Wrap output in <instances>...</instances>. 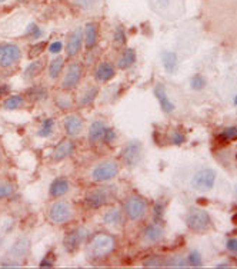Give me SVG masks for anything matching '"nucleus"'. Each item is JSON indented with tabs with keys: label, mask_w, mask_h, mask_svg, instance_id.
<instances>
[{
	"label": "nucleus",
	"mask_w": 237,
	"mask_h": 269,
	"mask_svg": "<svg viewBox=\"0 0 237 269\" xmlns=\"http://www.w3.org/2000/svg\"><path fill=\"white\" fill-rule=\"evenodd\" d=\"M165 266L170 268H186L187 266V260L183 256H172L169 259L165 260Z\"/></svg>",
	"instance_id": "2f4dec72"
},
{
	"label": "nucleus",
	"mask_w": 237,
	"mask_h": 269,
	"mask_svg": "<svg viewBox=\"0 0 237 269\" xmlns=\"http://www.w3.org/2000/svg\"><path fill=\"white\" fill-rule=\"evenodd\" d=\"M15 190H16V188H15L13 183H10V182H0V200L9 197L10 195H13Z\"/></svg>",
	"instance_id": "72a5a7b5"
},
{
	"label": "nucleus",
	"mask_w": 237,
	"mask_h": 269,
	"mask_svg": "<svg viewBox=\"0 0 237 269\" xmlns=\"http://www.w3.org/2000/svg\"><path fill=\"white\" fill-rule=\"evenodd\" d=\"M113 42H114V45H117V46L126 45V33H124L123 27H120V26L116 27V30H114V35H113Z\"/></svg>",
	"instance_id": "4c0bfd02"
},
{
	"label": "nucleus",
	"mask_w": 237,
	"mask_h": 269,
	"mask_svg": "<svg viewBox=\"0 0 237 269\" xmlns=\"http://www.w3.org/2000/svg\"><path fill=\"white\" fill-rule=\"evenodd\" d=\"M30 251V241L27 238H19L9 249V256L12 258H23Z\"/></svg>",
	"instance_id": "dca6fc26"
},
{
	"label": "nucleus",
	"mask_w": 237,
	"mask_h": 269,
	"mask_svg": "<svg viewBox=\"0 0 237 269\" xmlns=\"http://www.w3.org/2000/svg\"><path fill=\"white\" fill-rule=\"evenodd\" d=\"M186 225L190 231L197 233L206 232L210 229V216L206 211L199 209V208H192L189 214L186 215Z\"/></svg>",
	"instance_id": "f03ea898"
},
{
	"label": "nucleus",
	"mask_w": 237,
	"mask_h": 269,
	"mask_svg": "<svg viewBox=\"0 0 237 269\" xmlns=\"http://www.w3.org/2000/svg\"><path fill=\"white\" fill-rule=\"evenodd\" d=\"M25 35H26V37H30L32 40H36V39H40V37H42L43 32H42V29L37 26L36 23H30V25L26 27Z\"/></svg>",
	"instance_id": "473e14b6"
},
{
	"label": "nucleus",
	"mask_w": 237,
	"mask_h": 269,
	"mask_svg": "<svg viewBox=\"0 0 237 269\" xmlns=\"http://www.w3.org/2000/svg\"><path fill=\"white\" fill-rule=\"evenodd\" d=\"M124 211L130 221H139L147 211V202L139 195H132L124 202Z\"/></svg>",
	"instance_id": "7ed1b4c3"
},
{
	"label": "nucleus",
	"mask_w": 237,
	"mask_h": 269,
	"mask_svg": "<svg viewBox=\"0 0 237 269\" xmlns=\"http://www.w3.org/2000/svg\"><path fill=\"white\" fill-rule=\"evenodd\" d=\"M233 105H234V106H237V95L234 96V99H233Z\"/></svg>",
	"instance_id": "603ef678"
},
{
	"label": "nucleus",
	"mask_w": 237,
	"mask_h": 269,
	"mask_svg": "<svg viewBox=\"0 0 237 269\" xmlns=\"http://www.w3.org/2000/svg\"><path fill=\"white\" fill-rule=\"evenodd\" d=\"M82 45H83V30L79 27V29L73 30L70 35L67 36V43H66L67 56H70V57L76 56L80 52Z\"/></svg>",
	"instance_id": "ddd939ff"
},
{
	"label": "nucleus",
	"mask_w": 237,
	"mask_h": 269,
	"mask_svg": "<svg viewBox=\"0 0 237 269\" xmlns=\"http://www.w3.org/2000/svg\"><path fill=\"white\" fill-rule=\"evenodd\" d=\"M163 228L159 224H150L143 231V239L149 243H156L163 238Z\"/></svg>",
	"instance_id": "f3484780"
},
{
	"label": "nucleus",
	"mask_w": 237,
	"mask_h": 269,
	"mask_svg": "<svg viewBox=\"0 0 237 269\" xmlns=\"http://www.w3.org/2000/svg\"><path fill=\"white\" fill-rule=\"evenodd\" d=\"M114 66L109 62H102L96 69V79L99 82H109L114 78Z\"/></svg>",
	"instance_id": "6ab92c4d"
},
{
	"label": "nucleus",
	"mask_w": 237,
	"mask_h": 269,
	"mask_svg": "<svg viewBox=\"0 0 237 269\" xmlns=\"http://www.w3.org/2000/svg\"><path fill=\"white\" fill-rule=\"evenodd\" d=\"M216 183V172L213 169H202L199 171L192 179V186L196 190H211Z\"/></svg>",
	"instance_id": "0eeeda50"
},
{
	"label": "nucleus",
	"mask_w": 237,
	"mask_h": 269,
	"mask_svg": "<svg viewBox=\"0 0 237 269\" xmlns=\"http://www.w3.org/2000/svg\"><path fill=\"white\" fill-rule=\"evenodd\" d=\"M74 151V142L71 141L70 138L67 139H63L59 144L56 145L54 151L52 153V158L54 162H60L66 158H69L71 153Z\"/></svg>",
	"instance_id": "f8f14e48"
},
{
	"label": "nucleus",
	"mask_w": 237,
	"mask_h": 269,
	"mask_svg": "<svg viewBox=\"0 0 237 269\" xmlns=\"http://www.w3.org/2000/svg\"><path fill=\"white\" fill-rule=\"evenodd\" d=\"M163 212H165V204H162V202H157L156 205H154V209H153V214H154V219L156 221H160L162 218H163Z\"/></svg>",
	"instance_id": "37998d69"
},
{
	"label": "nucleus",
	"mask_w": 237,
	"mask_h": 269,
	"mask_svg": "<svg viewBox=\"0 0 237 269\" xmlns=\"http://www.w3.org/2000/svg\"><path fill=\"white\" fill-rule=\"evenodd\" d=\"M186 260H187V265H189V266H194V268H200L203 263L202 255H200V252L196 251V249L190 251V253H189L187 258H186Z\"/></svg>",
	"instance_id": "c756f323"
},
{
	"label": "nucleus",
	"mask_w": 237,
	"mask_h": 269,
	"mask_svg": "<svg viewBox=\"0 0 237 269\" xmlns=\"http://www.w3.org/2000/svg\"><path fill=\"white\" fill-rule=\"evenodd\" d=\"M217 268H228V265H224V263H221V265H217Z\"/></svg>",
	"instance_id": "3c124183"
},
{
	"label": "nucleus",
	"mask_w": 237,
	"mask_h": 269,
	"mask_svg": "<svg viewBox=\"0 0 237 269\" xmlns=\"http://www.w3.org/2000/svg\"><path fill=\"white\" fill-rule=\"evenodd\" d=\"M44 47H46V43H44V42H37V43L32 46V49H30V57L39 56V54L44 50Z\"/></svg>",
	"instance_id": "a19ab883"
},
{
	"label": "nucleus",
	"mask_w": 237,
	"mask_h": 269,
	"mask_svg": "<svg viewBox=\"0 0 237 269\" xmlns=\"http://www.w3.org/2000/svg\"><path fill=\"white\" fill-rule=\"evenodd\" d=\"M106 129L107 127H106L105 122H102V120L93 122L89 127V141H90V144H96L97 141H100L103 138Z\"/></svg>",
	"instance_id": "aec40b11"
},
{
	"label": "nucleus",
	"mask_w": 237,
	"mask_h": 269,
	"mask_svg": "<svg viewBox=\"0 0 237 269\" xmlns=\"http://www.w3.org/2000/svg\"><path fill=\"white\" fill-rule=\"evenodd\" d=\"M165 260L162 256H150L147 259L143 262V265L146 266V268H160V266H165Z\"/></svg>",
	"instance_id": "f704fd0d"
},
{
	"label": "nucleus",
	"mask_w": 237,
	"mask_h": 269,
	"mask_svg": "<svg viewBox=\"0 0 237 269\" xmlns=\"http://www.w3.org/2000/svg\"><path fill=\"white\" fill-rule=\"evenodd\" d=\"M226 246H227V249L230 252H234V253H237V239L236 238H230V239H227Z\"/></svg>",
	"instance_id": "de8ad7c7"
},
{
	"label": "nucleus",
	"mask_w": 237,
	"mask_h": 269,
	"mask_svg": "<svg viewBox=\"0 0 237 269\" xmlns=\"http://www.w3.org/2000/svg\"><path fill=\"white\" fill-rule=\"evenodd\" d=\"M63 64H64V59H63L62 56H57V57H54L50 64H49V76L52 78V79H56L60 72L63 71Z\"/></svg>",
	"instance_id": "cd10ccee"
},
{
	"label": "nucleus",
	"mask_w": 237,
	"mask_h": 269,
	"mask_svg": "<svg viewBox=\"0 0 237 269\" xmlns=\"http://www.w3.org/2000/svg\"><path fill=\"white\" fill-rule=\"evenodd\" d=\"M160 8H167L170 5V0H154Z\"/></svg>",
	"instance_id": "8fccbe9b"
},
{
	"label": "nucleus",
	"mask_w": 237,
	"mask_h": 269,
	"mask_svg": "<svg viewBox=\"0 0 237 269\" xmlns=\"http://www.w3.org/2000/svg\"><path fill=\"white\" fill-rule=\"evenodd\" d=\"M116 136H117V133H116V130H114L113 127H107L105 130V133H103V138H102V139L105 141V144L110 145L113 144Z\"/></svg>",
	"instance_id": "ea45409f"
},
{
	"label": "nucleus",
	"mask_w": 237,
	"mask_h": 269,
	"mask_svg": "<svg viewBox=\"0 0 237 269\" xmlns=\"http://www.w3.org/2000/svg\"><path fill=\"white\" fill-rule=\"evenodd\" d=\"M170 141L173 145H182L186 142V134L180 130H173L170 134Z\"/></svg>",
	"instance_id": "58836bf2"
},
{
	"label": "nucleus",
	"mask_w": 237,
	"mask_h": 269,
	"mask_svg": "<svg viewBox=\"0 0 237 269\" xmlns=\"http://www.w3.org/2000/svg\"><path fill=\"white\" fill-rule=\"evenodd\" d=\"M85 37H86V47H95L97 42V25L93 22H89L85 27Z\"/></svg>",
	"instance_id": "5701e85b"
},
{
	"label": "nucleus",
	"mask_w": 237,
	"mask_h": 269,
	"mask_svg": "<svg viewBox=\"0 0 237 269\" xmlns=\"http://www.w3.org/2000/svg\"><path fill=\"white\" fill-rule=\"evenodd\" d=\"M63 49V43L60 42V40H54V42H52L50 45H49V52L52 54H57L62 52Z\"/></svg>",
	"instance_id": "c03bdc74"
},
{
	"label": "nucleus",
	"mask_w": 237,
	"mask_h": 269,
	"mask_svg": "<svg viewBox=\"0 0 237 269\" xmlns=\"http://www.w3.org/2000/svg\"><path fill=\"white\" fill-rule=\"evenodd\" d=\"M97 93H99V88L97 86H89L88 89L83 90V93L79 96L80 106H88L89 103H92L96 99Z\"/></svg>",
	"instance_id": "393cba45"
},
{
	"label": "nucleus",
	"mask_w": 237,
	"mask_h": 269,
	"mask_svg": "<svg viewBox=\"0 0 237 269\" xmlns=\"http://www.w3.org/2000/svg\"><path fill=\"white\" fill-rule=\"evenodd\" d=\"M22 50L15 43L0 45V68H10L20 60Z\"/></svg>",
	"instance_id": "6e6552de"
},
{
	"label": "nucleus",
	"mask_w": 237,
	"mask_h": 269,
	"mask_svg": "<svg viewBox=\"0 0 237 269\" xmlns=\"http://www.w3.org/2000/svg\"><path fill=\"white\" fill-rule=\"evenodd\" d=\"M206 79H204V76L202 75H194L193 78H192V81H190V86H192V89L193 90H203L206 88Z\"/></svg>",
	"instance_id": "c9c22d12"
},
{
	"label": "nucleus",
	"mask_w": 237,
	"mask_h": 269,
	"mask_svg": "<svg viewBox=\"0 0 237 269\" xmlns=\"http://www.w3.org/2000/svg\"><path fill=\"white\" fill-rule=\"evenodd\" d=\"M53 129H54V120L53 119H46L42 122V126L37 132L39 138H49L53 133Z\"/></svg>",
	"instance_id": "c85d7f7f"
},
{
	"label": "nucleus",
	"mask_w": 237,
	"mask_h": 269,
	"mask_svg": "<svg viewBox=\"0 0 237 269\" xmlns=\"http://www.w3.org/2000/svg\"><path fill=\"white\" fill-rule=\"evenodd\" d=\"M80 78H82V68H80V64L79 63H70L67 66V71H66L64 78H63L62 88L64 90L76 88L79 85Z\"/></svg>",
	"instance_id": "9d476101"
},
{
	"label": "nucleus",
	"mask_w": 237,
	"mask_h": 269,
	"mask_svg": "<svg viewBox=\"0 0 237 269\" xmlns=\"http://www.w3.org/2000/svg\"><path fill=\"white\" fill-rule=\"evenodd\" d=\"M71 215H73V209L67 200H56L49 209V219L53 224H64L70 219Z\"/></svg>",
	"instance_id": "39448f33"
},
{
	"label": "nucleus",
	"mask_w": 237,
	"mask_h": 269,
	"mask_svg": "<svg viewBox=\"0 0 237 269\" xmlns=\"http://www.w3.org/2000/svg\"><path fill=\"white\" fill-rule=\"evenodd\" d=\"M114 238L109 233H96L88 245V255L90 259H100L110 255L114 249Z\"/></svg>",
	"instance_id": "f257e3e1"
},
{
	"label": "nucleus",
	"mask_w": 237,
	"mask_h": 269,
	"mask_svg": "<svg viewBox=\"0 0 237 269\" xmlns=\"http://www.w3.org/2000/svg\"><path fill=\"white\" fill-rule=\"evenodd\" d=\"M119 175V165L114 161H103L92 171V179L96 182H107Z\"/></svg>",
	"instance_id": "20e7f679"
},
{
	"label": "nucleus",
	"mask_w": 237,
	"mask_h": 269,
	"mask_svg": "<svg viewBox=\"0 0 237 269\" xmlns=\"http://www.w3.org/2000/svg\"><path fill=\"white\" fill-rule=\"evenodd\" d=\"M54 256H53V253L50 252L49 255H46L44 256V259L40 262V268H52L53 265H54V259H53Z\"/></svg>",
	"instance_id": "a18cd8bd"
},
{
	"label": "nucleus",
	"mask_w": 237,
	"mask_h": 269,
	"mask_svg": "<svg viewBox=\"0 0 237 269\" xmlns=\"http://www.w3.org/2000/svg\"><path fill=\"white\" fill-rule=\"evenodd\" d=\"M56 103L59 105V108H62V109H67L71 105L70 99L67 98V96H64V98H62V96L59 98V96H57V100H56Z\"/></svg>",
	"instance_id": "49530a36"
},
{
	"label": "nucleus",
	"mask_w": 237,
	"mask_h": 269,
	"mask_svg": "<svg viewBox=\"0 0 237 269\" xmlns=\"http://www.w3.org/2000/svg\"><path fill=\"white\" fill-rule=\"evenodd\" d=\"M103 221H105V224L112 225V226L120 224L122 222V211H120V208L113 207L112 209H109L105 214V216H103Z\"/></svg>",
	"instance_id": "b1692460"
},
{
	"label": "nucleus",
	"mask_w": 237,
	"mask_h": 269,
	"mask_svg": "<svg viewBox=\"0 0 237 269\" xmlns=\"http://www.w3.org/2000/svg\"><path fill=\"white\" fill-rule=\"evenodd\" d=\"M10 88L8 86V85H2L0 86V98H3V96H6L8 93H9Z\"/></svg>",
	"instance_id": "09e8293b"
},
{
	"label": "nucleus",
	"mask_w": 237,
	"mask_h": 269,
	"mask_svg": "<svg viewBox=\"0 0 237 269\" xmlns=\"http://www.w3.org/2000/svg\"><path fill=\"white\" fill-rule=\"evenodd\" d=\"M64 130L69 136H77L82 132V127H83V120L82 117L77 115H69V116L64 117Z\"/></svg>",
	"instance_id": "2eb2a0df"
},
{
	"label": "nucleus",
	"mask_w": 237,
	"mask_h": 269,
	"mask_svg": "<svg viewBox=\"0 0 237 269\" xmlns=\"http://www.w3.org/2000/svg\"><path fill=\"white\" fill-rule=\"evenodd\" d=\"M74 3L83 10L93 9V6H95V0H74Z\"/></svg>",
	"instance_id": "79ce46f5"
},
{
	"label": "nucleus",
	"mask_w": 237,
	"mask_h": 269,
	"mask_svg": "<svg viewBox=\"0 0 237 269\" xmlns=\"http://www.w3.org/2000/svg\"><path fill=\"white\" fill-rule=\"evenodd\" d=\"M120 156H122V161L124 162V165L134 168L141 159V144L139 141H130L122 149Z\"/></svg>",
	"instance_id": "1a4fd4ad"
},
{
	"label": "nucleus",
	"mask_w": 237,
	"mask_h": 269,
	"mask_svg": "<svg viewBox=\"0 0 237 269\" xmlns=\"http://www.w3.org/2000/svg\"><path fill=\"white\" fill-rule=\"evenodd\" d=\"M47 90L43 86H32L30 89L26 92V96L30 100H33V102H42L44 99L47 98Z\"/></svg>",
	"instance_id": "bb28decb"
},
{
	"label": "nucleus",
	"mask_w": 237,
	"mask_h": 269,
	"mask_svg": "<svg viewBox=\"0 0 237 269\" xmlns=\"http://www.w3.org/2000/svg\"><path fill=\"white\" fill-rule=\"evenodd\" d=\"M162 63H163V68L167 73L176 72L177 69V54L175 52H170L166 50L162 54Z\"/></svg>",
	"instance_id": "4be33fe9"
},
{
	"label": "nucleus",
	"mask_w": 237,
	"mask_h": 269,
	"mask_svg": "<svg viewBox=\"0 0 237 269\" xmlns=\"http://www.w3.org/2000/svg\"><path fill=\"white\" fill-rule=\"evenodd\" d=\"M134 63H136V52H134V49L129 47L120 54V57L117 60V66L120 69H129V68H132Z\"/></svg>",
	"instance_id": "412c9836"
},
{
	"label": "nucleus",
	"mask_w": 237,
	"mask_h": 269,
	"mask_svg": "<svg viewBox=\"0 0 237 269\" xmlns=\"http://www.w3.org/2000/svg\"><path fill=\"white\" fill-rule=\"evenodd\" d=\"M23 103H25V98L22 95H13V96L5 99L2 106H3L5 110H16V109L22 108Z\"/></svg>",
	"instance_id": "a878e982"
},
{
	"label": "nucleus",
	"mask_w": 237,
	"mask_h": 269,
	"mask_svg": "<svg viewBox=\"0 0 237 269\" xmlns=\"http://www.w3.org/2000/svg\"><path fill=\"white\" fill-rule=\"evenodd\" d=\"M3 2H6V0H0V3H3Z\"/></svg>",
	"instance_id": "864d4df0"
},
{
	"label": "nucleus",
	"mask_w": 237,
	"mask_h": 269,
	"mask_svg": "<svg viewBox=\"0 0 237 269\" xmlns=\"http://www.w3.org/2000/svg\"><path fill=\"white\" fill-rule=\"evenodd\" d=\"M88 238V229L85 226L74 228L73 231L66 233L64 239H63V246L67 252H74L82 246V243L86 241Z\"/></svg>",
	"instance_id": "423d86ee"
},
{
	"label": "nucleus",
	"mask_w": 237,
	"mask_h": 269,
	"mask_svg": "<svg viewBox=\"0 0 237 269\" xmlns=\"http://www.w3.org/2000/svg\"><path fill=\"white\" fill-rule=\"evenodd\" d=\"M85 202L92 209H97V208L103 207L106 202H107V192L102 188L90 189L86 197H85Z\"/></svg>",
	"instance_id": "9b49d317"
},
{
	"label": "nucleus",
	"mask_w": 237,
	"mask_h": 269,
	"mask_svg": "<svg viewBox=\"0 0 237 269\" xmlns=\"http://www.w3.org/2000/svg\"><path fill=\"white\" fill-rule=\"evenodd\" d=\"M42 60H36V62H32L30 64H27V68L25 69V78L26 79H30V78H33L36 76L37 73L40 72V69H42Z\"/></svg>",
	"instance_id": "7c9ffc66"
},
{
	"label": "nucleus",
	"mask_w": 237,
	"mask_h": 269,
	"mask_svg": "<svg viewBox=\"0 0 237 269\" xmlns=\"http://www.w3.org/2000/svg\"><path fill=\"white\" fill-rule=\"evenodd\" d=\"M154 96L157 99L159 105H160V108L162 110L165 112V113H172L173 110H175V103L169 99L166 93V89H165V86L163 85H156V88H154Z\"/></svg>",
	"instance_id": "4468645a"
},
{
	"label": "nucleus",
	"mask_w": 237,
	"mask_h": 269,
	"mask_svg": "<svg viewBox=\"0 0 237 269\" xmlns=\"http://www.w3.org/2000/svg\"><path fill=\"white\" fill-rule=\"evenodd\" d=\"M219 136L220 139H223V141H234V139H237V126L226 127Z\"/></svg>",
	"instance_id": "e433bc0d"
},
{
	"label": "nucleus",
	"mask_w": 237,
	"mask_h": 269,
	"mask_svg": "<svg viewBox=\"0 0 237 269\" xmlns=\"http://www.w3.org/2000/svg\"><path fill=\"white\" fill-rule=\"evenodd\" d=\"M70 188V183L66 178H57L52 182L50 185V196L53 197H60L64 196Z\"/></svg>",
	"instance_id": "a211bd4d"
}]
</instances>
